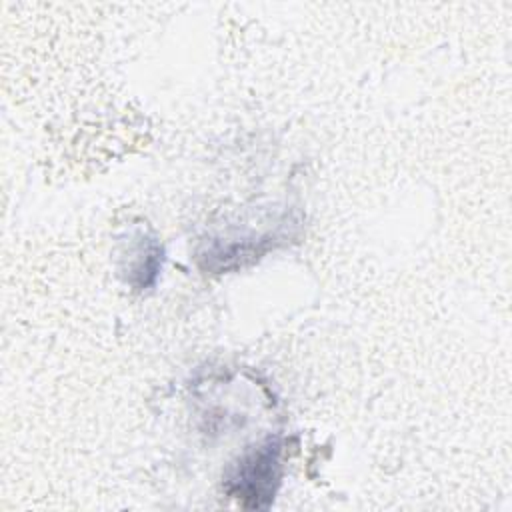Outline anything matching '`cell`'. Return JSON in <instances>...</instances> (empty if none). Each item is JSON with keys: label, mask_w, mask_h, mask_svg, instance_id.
Returning <instances> with one entry per match:
<instances>
[{"label": "cell", "mask_w": 512, "mask_h": 512, "mask_svg": "<svg viewBox=\"0 0 512 512\" xmlns=\"http://www.w3.org/2000/svg\"><path fill=\"white\" fill-rule=\"evenodd\" d=\"M282 440L268 436L248 448L228 470L224 488L244 508H268L282 478Z\"/></svg>", "instance_id": "obj_1"}, {"label": "cell", "mask_w": 512, "mask_h": 512, "mask_svg": "<svg viewBox=\"0 0 512 512\" xmlns=\"http://www.w3.org/2000/svg\"><path fill=\"white\" fill-rule=\"evenodd\" d=\"M162 264V246L154 238H144L136 248V258L130 264V282L136 288H146L156 280Z\"/></svg>", "instance_id": "obj_2"}]
</instances>
